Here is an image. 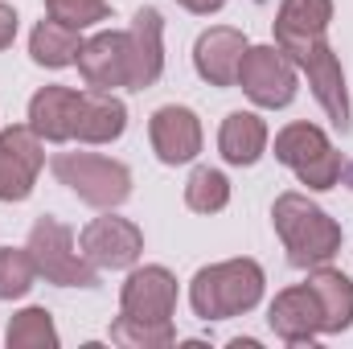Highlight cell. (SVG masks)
<instances>
[{
	"instance_id": "cell-1",
	"label": "cell",
	"mask_w": 353,
	"mask_h": 349,
	"mask_svg": "<svg viewBox=\"0 0 353 349\" xmlns=\"http://www.w3.org/2000/svg\"><path fill=\"white\" fill-rule=\"evenodd\" d=\"M271 222H275V235L288 251V263L308 271V267H321V263H333L341 255V222L329 218V210H321L308 193L300 189H288L275 197L271 206Z\"/></svg>"
},
{
	"instance_id": "cell-2",
	"label": "cell",
	"mask_w": 353,
	"mask_h": 349,
	"mask_svg": "<svg viewBox=\"0 0 353 349\" xmlns=\"http://www.w3.org/2000/svg\"><path fill=\"white\" fill-rule=\"evenodd\" d=\"M267 275L255 259H222L189 279V304L201 321H230L259 308Z\"/></svg>"
},
{
	"instance_id": "cell-3",
	"label": "cell",
	"mask_w": 353,
	"mask_h": 349,
	"mask_svg": "<svg viewBox=\"0 0 353 349\" xmlns=\"http://www.w3.org/2000/svg\"><path fill=\"white\" fill-rule=\"evenodd\" d=\"M54 177L94 210H115L132 197V169L99 152H58L50 161Z\"/></svg>"
},
{
	"instance_id": "cell-4",
	"label": "cell",
	"mask_w": 353,
	"mask_h": 349,
	"mask_svg": "<svg viewBox=\"0 0 353 349\" xmlns=\"http://www.w3.org/2000/svg\"><path fill=\"white\" fill-rule=\"evenodd\" d=\"M29 255L37 263V275L46 283H58V288H99V267L83 259L79 243H74V230L50 214H41L33 226H29Z\"/></svg>"
},
{
	"instance_id": "cell-5",
	"label": "cell",
	"mask_w": 353,
	"mask_h": 349,
	"mask_svg": "<svg viewBox=\"0 0 353 349\" xmlns=\"http://www.w3.org/2000/svg\"><path fill=\"white\" fill-rule=\"evenodd\" d=\"M275 161L288 165L292 173L300 177V185L308 189H333L341 181V152L333 148V140L325 136V128L308 123V119H296L288 128L275 132Z\"/></svg>"
},
{
	"instance_id": "cell-6",
	"label": "cell",
	"mask_w": 353,
	"mask_h": 349,
	"mask_svg": "<svg viewBox=\"0 0 353 349\" xmlns=\"http://www.w3.org/2000/svg\"><path fill=\"white\" fill-rule=\"evenodd\" d=\"M234 87H243V94L263 111H283L300 90V74L279 46H247Z\"/></svg>"
},
{
	"instance_id": "cell-7",
	"label": "cell",
	"mask_w": 353,
	"mask_h": 349,
	"mask_svg": "<svg viewBox=\"0 0 353 349\" xmlns=\"http://www.w3.org/2000/svg\"><path fill=\"white\" fill-rule=\"evenodd\" d=\"M288 58H292V66H296V70H304V79H308V87H312V94H316V103L325 107V115L333 119V128L345 136V132L353 128L350 90H345V70H341V58L333 54L329 37H316V41H308V46L292 50Z\"/></svg>"
},
{
	"instance_id": "cell-8",
	"label": "cell",
	"mask_w": 353,
	"mask_h": 349,
	"mask_svg": "<svg viewBox=\"0 0 353 349\" xmlns=\"http://www.w3.org/2000/svg\"><path fill=\"white\" fill-rule=\"evenodd\" d=\"M79 251L99 271H132L144 255V230L132 218H119V214L107 210L103 218H90L83 226Z\"/></svg>"
},
{
	"instance_id": "cell-9",
	"label": "cell",
	"mask_w": 353,
	"mask_h": 349,
	"mask_svg": "<svg viewBox=\"0 0 353 349\" xmlns=\"http://www.w3.org/2000/svg\"><path fill=\"white\" fill-rule=\"evenodd\" d=\"M46 169V140L29 123L0 132V201H25Z\"/></svg>"
},
{
	"instance_id": "cell-10",
	"label": "cell",
	"mask_w": 353,
	"mask_h": 349,
	"mask_svg": "<svg viewBox=\"0 0 353 349\" xmlns=\"http://www.w3.org/2000/svg\"><path fill=\"white\" fill-rule=\"evenodd\" d=\"M119 312L132 321H148V325H165L176 312V275L161 263H144L132 267V275L119 288Z\"/></svg>"
},
{
	"instance_id": "cell-11",
	"label": "cell",
	"mask_w": 353,
	"mask_h": 349,
	"mask_svg": "<svg viewBox=\"0 0 353 349\" xmlns=\"http://www.w3.org/2000/svg\"><path fill=\"white\" fill-rule=\"evenodd\" d=\"M128 33V90H148L165 74V17L161 8H136Z\"/></svg>"
},
{
	"instance_id": "cell-12",
	"label": "cell",
	"mask_w": 353,
	"mask_h": 349,
	"mask_svg": "<svg viewBox=\"0 0 353 349\" xmlns=\"http://www.w3.org/2000/svg\"><path fill=\"white\" fill-rule=\"evenodd\" d=\"M148 140H152V152L161 165H189L197 161L201 144H205V132H201V119L193 107H181V103H165L152 111L148 119Z\"/></svg>"
},
{
	"instance_id": "cell-13",
	"label": "cell",
	"mask_w": 353,
	"mask_h": 349,
	"mask_svg": "<svg viewBox=\"0 0 353 349\" xmlns=\"http://www.w3.org/2000/svg\"><path fill=\"white\" fill-rule=\"evenodd\" d=\"M247 33L234 25H214L193 41V70L201 83L210 87H234L239 83V66L247 54Z\"/></svg>"
},
{
	"instance_id": "cell-14",
	"label": "cell",
	"mask_w": 353,
	"mask_h": 349,
	"mask_svg": "<svg viewBox=\"0 0 353 349\" xmlns=\"http://www.w3.org/2000/svg\"><path fill=\"white\" fill-rule=\"evenodd\" d=\"M267 325L283 346H316L321 333V304L312 296L308 283H292L283 292H275L271 308H267Z\"/></svg>"
},
{
	"instance_id": "cell-15",
	"label": "cell",
	"mask_w": 353,
	"mask_h": 349,
	"mask_svg": "<svg viewBox=\"0 0 353 349\" xmlns=\"http://www.w3.org/2000/svg\"><path fill=\"white\" fill-rule=\"evenodd\" d=\"M74 66H79V74L90 90L128 87V33L123 29H103V33L87 37Z\"/></svg>"
},
{
	"instance_id": "cell-16",
	"label": "cell",
	"mask_w": 353,
	"mask_h": 349,
	"mask_svg": "<svg viewBox=\"0 0 353 349\" xmlns=\"http://www.w3.org/2000/svg\"><path fill=\"white\" fill-rule=\"evenodd\" d=\"M79 111H83V90L54 83V87H41L29 99V119L25 123L50 144H66V140H74Z\"/></svg>"
},
{
	"instance_id": "cell-17",
	"label": "cell",
	"mask_w": 353,
	"mask_h": 349,
	"mask_svg": "<svg viewBox=\"0 0 353 349\" xmlns=\"http://www.w3.org/2000/svg\"><path fill=\"white\" fill-rule=\"evenodd\" d=\"M321 304V333L325 337H337L353 329V279L345 271L321 263V267H308V279H304Z\"/></svg>"
},
{
	"instance_id": "cell-18",
	"label": "cell",
	"mask_w": 353,
	"mask_h": 349,
	"mask_svg": "<svg viewBox=\"0 0 353 349\" xmlns=\"http://www.w3.org/2000/svg\"><path fill=\"white\" fill-rule=\"evenodd\" d=\"M329 25H333V0H283L275 12V46L292 54L316 37H329Z\"/></svg>"
},
{
	"instance_id": "cell-19",
	"label": "cell",
	"mask_w": 353,
	"mask_h": 349,
	"mask_svg": "<svg viewBox=\"0 0 353 349\" xmlns=\"http://www.w3.org/2000/svg\"><path fill=\"white\" fill-rule=\"evenodd\" d=\"M267 140H271V132H267V123L255 111H230L222 119V132H218V152H222L226 165L251 169V165L263 161Z\"/></svg>"
},
{
	"instance_id": "cell-20",
	"label": "cell",
	"mask_w": 353,
	"mask_h": 349,
	"mask_svg": "<svg viewBox=\"0 0 353 349\" xmlns=\"http://www.w3.org/2000/svg\"><path fill=\"white\" fill-rule=\"evenodd\" d=\"M123 128H128V107L115 90H83V111L74 128L79 144H111L123 136Z\"/></svg>"
},
{
	"instance_id": "cell-21",
	"label": "cell",
	"mask_w": 353,
	"mask_h": 349,
	"mask_svg": "<svg viewBox=\"0 0 353 349\" xmlns=\"http://www.w3.org/2000/svg\"><path fill=\"white\" fill-rule=\"evenodd\" d=\"M79 50H83V37L79 29L62 25V21H37L33 33H29V58L46 70H66L79 62Z\"/></svg>"
},
{
	"instance_id": "cell-22",
	"label": "cell",
	"mask_w": 353,
	"mask_h": 349,
	"mask_svg": "<svg viewBox=\"0 0 353 349\" xmlns=\"http://www.w3.org/2000/svg\"><path fill=\"white\" fill-rule=\"evenodd\" d=\"M58 341L62 337L54 329V317L41 304H29V308L12 312L8 333H4V346L8 349H58Z\"/></svg>"
},
{
	"instance_id": "cell-23",
	"label": "cell",
	"mask_w": 353,
	"mask_h": 349,
	"mask_svg": "<svg viewBox=\"0 0 353 349\" xmlns=\"http://www.w3.org/2000/svg\"><path fill=\"white\" fill-rule=\"evenodd\" d=\"M185 206L193 214H222L230 206V181L222 169H210V165H197L189 181H185Z\"/></svg>"
},
{
	"instance_id": "cell-24",
	"label": "cell",
	"mask_w": 353,
	"mask_h": 349,
	"mask_svg": "<svg viewBox=\"0 0 353 349\" xmlns=\"http://www.w3.org/2000/svg\"><path fill=\"white\" fill-rule=\"evenodd\" d=\"M111 341L123 349H169V346H176V329H173V321L148 325V321H132V317L119 312L111 321Z\"/></svg>"
},
{
	"instance_id": "cell-25",
	"label": "cell",
	"mask_w": 353,
	"mask_h": 349,
	"mask_svg": "<svg viewBox=\"0 0 353 349\" xmlns=\"http://www.w3.org/2000/svg\"><path fill=\"white\" fill-rule=\"evenodd\" d=\"M37 283V263L29 247H0V300H25Z\"/></svg>"
},
{
	"instance_id": "cell-26",
	"label": "cell",
	"mask_w": 353,
	"mask_h": 349,
	"mask_svg": "<svg viewBox=\"0 0 353 349\" xmlns=\"http://www.w3.org/2000/svg\"><path fill=\"white\" fill-rule=\"evenodd\" d=\"M46 12L70 29H90V25H103L111 17V4L107 0H46Z\"/></svg>"
},
{
	"instance_id": "cell-27",
	"label": "cell",
	"mask_w": 353,
	"mask_h": 349,
	"mask_svg": "<svg viewBox=\"0 0 353 349\" xmlns=\"http://www.w3.org/2000/svg\"><path fill=\"white\" fill-rule=\"evenodd\" d=\"M17 41V8L0 0V50H8Z\"/></svg>"
},
{
	"instance_id": "cell-28",
	"label": "cell",
	"mask_w": 353,
	"mask_h": 349,
	"mask_svg": "<svg viewBox=\"0 0 353 349\" xmlns=\"http://www.w3.org/2000/svg\"><path fill=\"white\" fill-rule=\"evenodd\" d=\"M185 12H193V17H210V12H222L226 8V0H176Z\"/></svg>"
},
{
	"instance_id": "cell-29",
	"label": "cell",
	"mask_w": 353,
	"mask_h": 349,
	"mask_svg": "<svg viewBox=\"0 0 353 349\" xmlns=\"http://www.w3.org/2000/svg\"><path fill=\"white\" fill-rule=\"evenodd\" d=\"M230 349H259V341H255V337H234Z\"/></svg>"
},
{
	"instance_id": "cell-30",
	"label": "cell",
	"mask_w": 353,
	"mask_h": 349,
	"mask_svg": "<svg viewBox=\"0 0 353 349\" xmlns=\"http://www.w3.org/2000/svg\"><path fill=\"white\" fill-rule=\"evenodd\" d=\"M341 181H345V185L353 189V165H341Z\"/></svg>"
}]
</instances>
